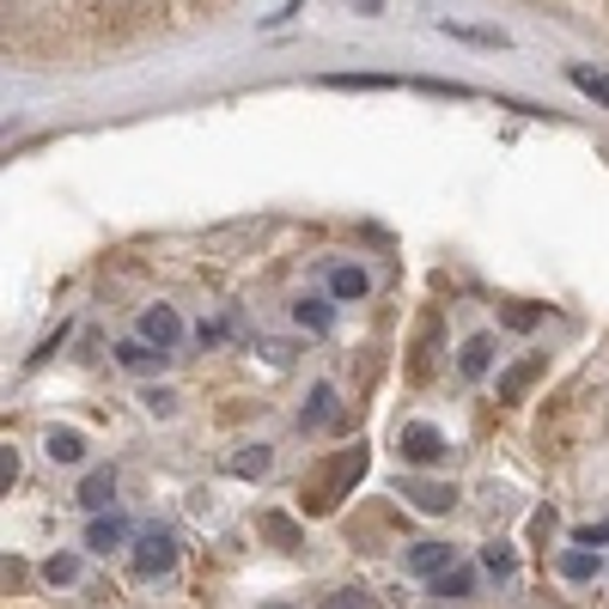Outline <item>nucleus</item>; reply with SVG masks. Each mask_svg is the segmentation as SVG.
<instances>
[{
    "label": "nucleus",
    "instance_id": "1",
    "mask_svg": "<svg viewBox=\"0 0 609 609\" xmlns=\"http://www.w3.org/2000/svg\"><path fill=\"white\" fill-rule=\"evenodd\" d=\"M365 475V445H353V451H335V463H323L311 482H304V512H330L341 494H348L353 482Z\"/></svg>",
    "mask_w": 609,
    "mask_h": 609
},
{
    "label": "nucleus",
    "instance_id": "2",
    "mask_svg": "<svg viewBox=\"0 0 609 609\" xmlns=\"http://www.w3.org/2000/svg\"><path fill=\"white\" fill-rule=\"evenodd\" d=\"M171 567H177V536H171V531H140L135 573L140 579H159V573H171Z\"/></svg>",
    "mask_w": 609,
    "mask_h": 609
},
{
    "label": "nucleus",
    "instance_id": "3",
    "mask_svg": "<svg viewBox=\"0 0 609 609\" xmlns=\"http://www.w3.org/2000/svg\"><path fill=\"white\" fill-rule=\"evenodd\" d=\"M140 341H152L159 353H171L183 341V318L171 311V304H147V311H140Z\"/></svg>",
    "mask_w": 609,
    "mask_h": 609
},
{
    "label": "nucleus",
    "instance_id": "4",
    "mask_svg": "<svg viewBox=\"0 0 609 609\" xmlns=\"http://www.w3.org/2000/svg\"><path fill=\"white\" fill-rule=\"evenodd\" d=\"M396 445H402L409 463H439V457H445V433H439V426H426V421H409L402 433H396Z\"/></svg>",
    "mask_w": 609,
    "mask_h": 609
},
{
    "label": "nucleus",
    "instance_id": "5",
    "mask_svg": "<svg viewBox=\"0 0 609 609\" xmlns=\"http://www.w3.org/2000/svg\"><path fill=\"white\" fill-rule=\"evenodd\" d=\"M74 500L86 506V512H104V506L116 500V475H110V470H91L86 482H79V494H74Z\"/></svg>",
    "mask_w": 609,
    "mask_h": 609
},
{
    "label": "nucleus",
    "instance_id": "6",
    "mask_svg": "<svg viewBox=\"0 0 609 609\" xmlns=\"http://www.w3.org/2000/svg\"><path fill=\"white\" fill-rule=\"evenodd\" d=\"M402 500H414L421 512H451L457 494H451L445 482H402Z\"/></svg>",
    "mask_w": 609,
    "mask_h": 609
},
{
    "label": "nucleus",
    "instance_id": "7",
    "mask_svg": "<svg viewBox=\"0 0 609 609\" xmlns=\"http://www.w3.org/2000/svg\"><path fill=\"white\" fill-rule=\"evenodd\" d=\"M536 378H543V353H531V360H518L512 372H506V378H500V402H518Z\"/></svg>",
    "mask_w": 609,
    "mask_h": 609
},
{
    "label": "nucleus",
    "instance_id": "8",
    "mask_svg": "<svg viewBox=\"0 0 609 609\" xmlns=\"http://www.w3.org/2000/svg\"><path fill=\"white\" fill-rule=\"evenodd\" d=\"M409 567H414L421 579H439L445 567H451V543H414V548H409Z\"/></svg>",
    "mask_w": 609,
    "mask_h": 609
},
{
    "label": "nucleus",
    "instance_id": "9",
    "mask_svg": "<svg viewBox=\"0 0 609 609\" xmlns=\"http://www.w3.org/2000/svg\"><path fill=\"white\" fill-rule=\"evenodd\" d=\"M487 365H494V335H470L463 353H457V372H463V378H482Z\"/></svg>",
    "mask_w": 609,
    "mask_h": 609
},
{
    "label": "nucleus",
    "instance_id": "10",
    "mask_svg": "<svg viewBox=\"0 0 609 609\" xmlns=\"http://www.w3.org/2000/svg\"><path fill=\"white\" fill-rule=\"evenodd\" d=\"M128 543V524L122 518H91V531H86V548L91 555H110V548Z\"/></svg>",
    "mask_w": 609,
    "mask_h": 609
},
{
    "label": "nucleus",
    "instance_id": "11",
    "mask_svg": "<svg viewBox=\"0 0 609 609\" xmlns=\"http://www.w3.org/2000/svg\"><path fill=\"white\" fill-rule=\"evenodd\" d=\"M330 293H335V299H365V293H372V281H365V269L341 262V269H330Z\"/></svg>",
    "mask_w": 609,
    "mask_h": 609
},
{
    "label": "nucleus",
    "instance_id": "12",
    "mask_svg": "<svg viewBox=\"0 0 609 609\" xmlns=\"http://www.w3.org/2000/svg\"><path fill=\"white\" fill-rule=\"evenodd\" d=\"M274 451L269 445H244V451H232V475H244V482H257V475H269Z\"/></svg>",
    "mask_w": 609,
    "mask_h": 609
},
{
    "label": "nucleus",
    "instance_id": "13",
    "mask_svg": "<svg viewBox=\"0 0 609 609\" xmlns=\"http://www.w3.org/2000/svg\"><path fill=\"white\" fill-rule=\"evenodd\" d=\"M433 353H439V311H426L421 318V335H414V372H426Z\"/></svg>",
    "mask_w": 609,
    "mask_h": 609
},
{
    "label": "nucleus",
    "instance_id": "14",
    "mask_svg": "<svg viewBox=\"0 0 609 609\" xmlns=\"http://www.w3.org/2000/svg\"><path fill=\"white\" fill-rule=\"evenodd\" d=\"M116 360L128 365V372H152V365H165L171 353H159L152 341H128V348H116Z\"/></svg>",
    "mask_w": 609,
    "mask_h": 609
},
{
    "label": "nucleus",
    "instance_id": "15",
    "mask_svg": "<svg viewBox=\"0 0 609 609\" xmlns=\"http://www.w3.org/2000/svg\"><path fill=\"white\" fill-rule=\"evenodd\" d=\"M323 421H335V390L330 384H318L311 402H304V414H299V426H323Z\"/></svg>",
    "mask_w": 609,
    "mask_h": 609
},
{
    "label": "nucleus",
    "instance_id": "16",
    "mask_svg": "<svg viewBox=\"0 0 609 609\" xmlns=\"http://www.w3.org/2000/svg\"><path fill=\"white\" fill-rule=\"evenodd\" d=\"M49 457H55V463H79V457H86V439L67 433V426H55V433H49Z\"/></svg>",
    "mask_w": 609,
    "mask_h": 609
},
{
    "label": "nucleus",
    "instance_id": "17",
    "mask_svg": "<svg viewBox=\"0 0 609 609\" xmlns=\"http://www.w3.org/2000/svg\"><path fill=\"white\" fill-rule=\"evenodd\" d=\"M470 592H475V573H463V567H445L433 579V597H470Z\"/></svg>",
    "mask_w": 609,
    "mask_h": 609
},
{
    "label": "nucleus",
    "instance_id": "18",
    "mask_svg": "<svg viewBox=\"0 0 609 609\" xmlns=\"http://www.w3.org/2000/svg\"><path fill=\"white\" fill-rule=\"evenodd\" d=\"M323 609H378V597L365 592V585H341V592L323 597Z\"/></svg>",
    "mask_w": 609,
    "mask_h": 609
},
{
    "label": "nucleus",
    "instance_id": "19",
    "mask_svg": "<svg viewBox=\"0 0 609 609\" xmlns=\"http://www.w3.org/2000/svg\"><path fill=\"white\" fill-rule=\"evenodd\" d=\"M567 79H573L585 98H597V104H609V74H592V67H567Z\"/></svg>",
    "mask_w": 609,
    "mask_h": 609
},
{
    "label": "nucleus",
    "instance_id": "20",
    "mask_svg": "<svg viewBox=\"0 0 609 609\" xmlns=\"http://www.w3.org/2000/svg\"><path fill=\"white\" fill-rule=\"evenodd\" d=\"M293 318H299V330H330V299H299Z\"/></svg>",
    "mask_w": 609,
    "mask_h": 609
},
{
    "label": "nucleus",
    "instance_id": "21",
    "mask_svg": "<svg viewBox=\"0 0 609 609\" xmlns=\"http://www.w3.org/2000/svg\"><path fill=\"white\" fill-rule=\"evenodd\" d=\"M44 579H49V585H74V579H79V555H49Z\"/></svg>",
    "mask_w": 609,
    "mask_h": 609
},
{
    "label": "nucleus",
    "instance_id": "22",
    "mask_svg": "<svg viewBox=\"0 0 609 609\" xmlns=\"http://www.w3.org/2000/svg\"><path fill=\"white\" fill-rule=\"evenodd\" d=\"M262 536H269V543H281V548H299V531H293V524H287L281 512L262 518Z\"/></svg>",
    "mask_w": 609,
    "mask_h": 609
},
{
    "label": "nucleus",
    "instance_id": "23",
    "mask_svg": "<svg viewBox=\"0 0 609 609\" xmlns=\"http://www.w3.org/2000/svg\"><path fill=\"white\" fill-rule=\"evenodd\" d=\"M561 573L567 579H592L597 573V555H592V548H573V555H561Z\"/></svg>",
    "mask_w": 609,
    "mask_h": 609
},
{
    "label": "nucleus",
    "instance_id": "24",
    "mask_svg": "<svg viewBox=\"0 0 609 609\" xmlns=\"http://www.w3.org/2000/svg\"><path fill=\"white\" fill-rule=\"evenodd\" d=\"M482 561H487V573H500V579H506L518 555H512V543H487V548H482Z\"/></svg>",
    "mask_w": 609,
    "mask_h": 609
},
{
    "label": "nucleus",
    "instance_id": "25",
    "mask_svg": "<svg viewBox=\"0 0 609 609\" xmlns=\"http://www.w3.org/2000/svg\"><path fill=\"white\" fill-rule=\"evenodd\" d=\"M330 86H353V91H384V74H330Z\"/></svg>",
    "mask_w": 609,
    "mask_h": 609
},
{
    "label": "nucleus",
    "instance_id": "26",
    "mask_svg": "<svg viewBox=\"0 0 609 609\" xmlns=\"http://www.w3.org/2000/svg\"><path fill=\"white\" fill-rule=\"evenodd\" d=\"M13 482H18V451L7 445V451H0V487H13Z\"/></svg>",
    "mask_w": 609,
    "mask_h": 609
},
{
    "label": "nucleus",
    "instance_id": "27",
    "mask_svg": "<svg viewBox=\"0 0 609 609\" xmlns=\"http://www.w3.org/2000/svg\"><path fill=\"white\" fill-rule=\"evenodd\" d=\"M147 409L152 414H177V396H171V390H147Z\"/></svg>",
    "mask_w": 609,
    "mask_h": 609
},
{
    "label": "nucleus",
    "instance_id": "28",
    "mask_svg": "<svg viewBox=\"0 0 609 609\" xmlns=\"http://www.w3.org/2000/svg\"><path fill=\"white\" fill-rule=\"evenodd\" d=\"M597 543H609V524H585L579 531V548H597Z\"/></svg>",
    "mask_w": 609,
    "mask_h": 609
},
{
    "label": "nucleus",
    "instance_id": "29",
    "mask_svg": "<svg viewBox=\"0 0 609 609\" xmlns=\"http://www.w3.org/2000/svg\"><path fill=\"white\" fill-rule=\"evenodd\" d=\"M360 7H365V13H384V0H360Z\"/></svg>",
    "mask_w": 609,
    "mask_h": 609
},
{
    "label": "nucleus",
    "instance_id": "30",
    "mask_svg": "<svg viewBox=\"0 0 609 609\" xmlns=\"http://www.w3.org/2000/svg\"><path fill=\"white\" fill-rule=\"evenodd\" d=\"M269 609H287V604H269Z\"/></svg>",
    "mask_w": 609,
    "mask_h": 609
}]
</instances>
